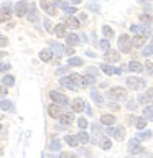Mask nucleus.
<instances>
[{
    "mask_svg": "<svg viewBox=\"0 0 153 158\" xmlns=\"http://www.w3.org/2000/svg\"><path fill=\"white\" fill-rule=\"evenodd\" d=\"M64 38H66V43L69 44V46H76V44H79V41H81L79 36H77V35H74V33H68Z\"/></svg>",
    "mask_w": 153,
    "mask_h": 158,
    "instance_id": "obj_15",
    "label": "nucleus"
},
{
    "mask_svg": "<svg viewBox=\"0 0 153 158\" xmlns=\"http://www.w3.org/2000/svg\"><path fill=\"white\" fill-rule=\"evenodd\" d=\"M101 69L107 74V76H110V74H114V69L115 68H112V66H109L107 63H104V64H101Z\"/></svg>",
    "mask_w": 153,
    "mask_h": 158,
    "instance_id": "obj_36",
    "label": "nucleus"
},
{
    "mask_svg": "<svg viewBox=\"0 0 153 158\" xmlns=\"http://www.w3.org/2000/svg\"><path fill=\"white\" fill-rule=\"evenodd\" d=\"M118 49H120L122 53H130V49H132V38L127 36V35H122V36L118 38Z\"/></svg>",
    "mask_w": 153,
    "mask_h": 158,
    "instance_id": "obj_3",
    "label": "nucleus"
},
{
    "mask_svg": "<svg viewBox=\"0 0 153 158\" xmlns=\"http://www.w3.org/2000/svg\"><path fill=\"white\" fill-rule=\"evenodd\" d=\"M64 12H66V13H76V8H74V7H69V5H68V7L64 8Z\"/></svg>",
    "mask_w": 153,
    "mask_h": 158,
    "instance_id": "obj_52",
    "label": "nucleus"
},
{
    "mask_svg": "<svg viewBox=\"0 0 153 158\" xmlns=\"http://www.w3.org/2000/svg\"><path fill=\"white\" fill-rule=\"evenodd\" d=\"M39 7H41L44 12H46L48 15H51V17H54V15H58V10H56V5H54L53 2H49V0H41L39 2Z\"/></svg>",
    "mask_w": 153,
    "mask_h": 158,
    "instance_id": "obj_5",
    "label": "nucleus"
},
{
    "mask_svg": "<svg viewBox=\"0 0 153 158\" xmlns=\"http://www.w3.org/2000/svg\"><path fill=\"white\" fill-rule=\"evenodd\" d=\"M147 94H148V97H150V101L153 102V87H150V89H148V91H147Z\"/></svg>",
    "mask_w": 153,
    "mask_h": 158,
    "instance_id": "obj_55",
    "label": "nucleus"
},
{
    "mask_svg": "<svg viewBox=\"0 0 153 158\" xmlns=\"http://www.w3.org/2000/svg\"><path fill=\"white\" fill-rule=\"evenodd\" d=\"M69 79H71L74 84H77V86H82V76H81V74L74 73V74H71V76H69Z\"/></svg>",
    "mask_w": 153,
    "mask_h": 158,
    "instance_id": "obj_29",
    "label": "nucleus"
},
{
    "mask_svg": "<svg viewBox=\"0 0 153 158\" xmlns=\"http://www.w3.org/2000/svg\"><path fill=\"white\" fill-rule=\"evenodd\" d=\"M91 97H92V101L97 104V106H102V102H104V97L101 96V94H99L97 91H92L91 92Z\"/></svg>",
    "mask_w": 153,
    "mask_h": 158,
    "instance_id": "obj_23",
    "label": "nucleus"
},
{
    "mask_svg": "<svg viewBox=\"0 0 153 158\" xmlns=\"http://www.w3.org/2000/svg\"><path fill=\"white\" fill-rule=\"evenodd\" d=\"M87 8H89V10H92V12H99V10H101V8H99V5H92V3H91V5H87Z\"/></svg>",
    "mask_w": 153,
    "mask_h": 158,
    "instance_id": "obj_51",
    "label": "nucleus"
},
{
    "mask_svg": "<svg viewBox=\"0 0 153 158\" xmlns=\"http://www.w3.org/2000/svg\"><path fill=\"white\" fill-rule=\"evenodd\" d=\"M0 153H2V150H0Z\"/></svg>",
    "mask_w": 153,
    "mask_h": 158,
    "instance_id": "obj_64",
    "label": "nucleus"
},
{
    "mask_svg": "<svg viewBox=\"0 0 153 158\" xmlns=\"http://www.w3.org/2000/svg\"><path fill=\"white\" fill-rule=\"evenodd\" d=\"M127 69H130L133 73H142L143 71V64H140L138 61H130L127 64Z\"/></svg>",
    "mask_w": 153,
    "mask_h": 158,
    "instance_id": "obj_18",
    "label": "nucleus"
},
{
    "mask_svg": "<svg viewBox=\"0 0 153 158\" xmlns=\"http://www.w3.org/2000/svg\"><path fill=\"white\" fill-rule=\"evenodd\" d=\"M27 13H28V3L25 2V0L15 3V15H17V17H25Z\"/></svg>",
    "mask_w": 153,
    "mask_h": 158,
    "instance_id": "obj_6",
    "label": "nucleus"
},
{
    "mask_svg": "<svg viewBox=\"0 0 153 158\" xmlns=\"http://www.w3.org/2000/svg\"><path fill=\"white\" fill-rule=\"evenodd\" d=\"M151 53H153V43H151V44H148V46L143 49V53H142V54H143V56H150Z\"/></svg>",
    "mask_w": 153,
    "mask_h": 158,
    "instance_id": "obj_44",
    "label": "nucleus"
},
{
    "mask_svg": "<svg viewBox=\"0 0 153 158\" xmlns=\"http://www.w3.org/2000/svg\"><path fill=\"white\" fill-rule=\"evenodd\" d=\"M145 69H147V73H148V74H153V63L147 61V63H145Z\"/></svg>",
    "mask_w": 153,
    "mask_h": 158,
    "instance_id": "obj_46",
    "label": "nucleus"
},
{
    "mask_svg": "<svg viewBox=\"0 0 153 158\" xmlns=\"http://www.w3.org/2000/svg\"><path fill=\"white\" fill-rule=\"evenodd\" d=\"M145 40H147L145 35H137V36L132 38V46L133 48H142L143 44H145Z\"/></svg>",
    "mask_w": 153,
    "mask_h": 158,
    "instance_id": "obj_12",
    "label": "nucleus"
},
{
    "mask_svg": "<svg viewBox=\"0 0 153 158\" xmlns=\"http://www.w3.org/2000/svg\"><path fill=\"white\" fill-rule=\"evenodd\" d=\"M71 2H72L74 5H79V3H81V2H82V0H71Z\"/></svg>",
    "mask_w": 153,
    "mask_h": 158,
    "instance_id": "obj_60",
    "label": "nucleus"
},
{
    "mask_svg": "<svg viewBox=\"0 0 153 158\" xmlns=\"http://www.w3.org/2000/svg\"><path fill=\"white\" fill-rule=\"evenodd\" d=\"M2 82H3V86L12 87L13 84H15V77H13V76H10V74H7V76H3V77H2Z\"/></svg>",
    "mask_w": 153,
    "mask_h": 158,
    "instance_id": "obj_25",
    "label": "nucleus"
},
{
    "mask_svg": "<svg viewBox=\"0 0 153 158\" xmlns=\"http://www.w3.org/2000/svg\"><path fill=\"white\" fill-rule=\"evenodd\" d=\"M132 31H133V33H138V35H143V33H147V30H145V27H138V25H132Z\"/></svg>",
    "mask_w": 153,
    "mask_h": 158,
    "instance_id": "obj_38",
    "label": "nucleus"
},
{
    "mask_svg": "<svg viewBox=\"0 0 153 158\" xmlns=\"http://www.w3.org/2000/svg\"><path fill=\"white\" fill-rule=\"evenodd\" d=\"M5 94H7V87H5V86H0V97H3Z\"/></svg>",
    "mask_w": 153,
    "mask_h": 158,
    "instance_id": "obj_53",
    "label": "nucleus"
},
{
    "mask_svg": "<svg viewBox=\"0 0 153 158\" xmlns=\"http://www.w3.org/2000/svg\"><path fill=\"white\" fill-rule=\"evenodd\" d=\"M143 117H145L147 120H153V107L147 106L145 109H143Z\"/></svg>",
    "mask_w": 153,
    "mask_h": 158,
    "instance_id": "obj_28",
    "label": "nucleus"
},
{
    "mask_svg": "<svg viewBox=\"0 0 153 158\" xmlns=\"http://www.w3.org/2000/svg\"><path fill=\"white\" fill-rule=\"evenodd\" d=\"M39 59L44 63H48V61H51L53 59V51H51V48H44L39 51Z\"/></svg>",
    "mask_w": 153,
    "mask_h": 158,
    "instance_id": "obj_11",
    "label": "nucleus"
},
{
    "mask_svg": "<svg viewBox=\"0 0 153 158\" xmlns=\"http://www.w3.org/2000/svg\"><path fill=\"white\" fill-rule=\"evenodd\" d=\"M101 123L112 127L114 123H115V117H114L112 114H104V115H101Z\"/></svg>",
    "mask_w": 153,
    "mask_h": 158,
    "instance_id": "obj_13",
    "label": "nucleus"
},
{
    "mask_svg": "<svg viewBox=\"0 0 153 158\" xmlns=\"http://www.w3.org/2000/svg\"><path fill=\"white\" fill-rule=\"evenodd\" d=\"M64 54H68V56H72V54H74V48H72V46H68L66 49H64Z\"/></svg>",
    "mask_w": 153,
    "mask_h": 158,
    "instance_id": "obj_49",
    "label": "nucleus"
},
{
    "mask_svg": "<svg viewBox=\"0 0 153 158\" xmlns=\"http://www.w3.org/2000/svg\"><path fill=\"white\" fill-rule=\"evenodd\" d=\"M138 102H140L142 106H150V104H151V101H150V97H148L147 92H143V94L138 96Z\"/></svg>",
    "mask_w": 153,
    "mask_h": 158,
    "instance_id": "obj_24",
    "label": "nucleus"
},
{
    "mask_svg": "<svg viewBox=\"0 0 153 158\" xmlns=\"http://www.w3.org/2000/svg\"><path fill=\"white\" fill-rule=\"evenodd\" d=\"M107 133L110 137H115L117 140H123V137H125L123 135V127H110L107 130Z\"/></svg>",
    "mask_w": 153,
    "mask_h": 158,
    "instance_id": "obj_7",
    "label": "nucleus"
},
{
    "mask_svg": "<svg viewBox=\"0 0 153 158\" xmlns=\"http://www.w3.org/2000/svg\"><path fill=\"white\" fill-rule=\"evenodd\" d=\"M0 130H2V125H0Z\"/></svg>",
    "mask_w": 153,
    "mask_h": 158,
    "instance_id": "obj_63",
    "label": "nucleus"
},
{
    "mask_svg": "<svg viewBox=\"0 0 153 158\" xmlns=\"http://www.w3.org/2000/svg\"><path fill=\"white\" fill-rule=\"evenodd\" d=\"M102 33H104V36H105L107 40L109 38H114V30L109 27V25H105V27H102Z\"/></svg>",
    "mask_w": 153,
    "mask_h": 158,
    "instance_id": "obj_34",
    "label": "nucleus"
},
{
    "mask_svg": "<svg viewBox=\"0 0 153 158\" xmlns=\"http://www.w3.org/2000/svg\"><path fill=\"white\" fill-rule=\"evenodd\" d=\"M77 140L81 142L82 145H87V143H89V135H87L86 132H79L77 133Z\"/></svg>",
    "mask_w": 153,
    "mask_h": 158,
    "instance_id": "obj_33",
    "label": "nucleus"
},
{
    "mask_svg": "<svg viewBox=\"0 0 153 158\" xmlns=\"http://www.w3.org/2000/svg\"><path fill=\"white\" fill-rule=\"evenodd\" d=\"M151 135L153 133L150 132V130H147V132H143V133H138V140H148V138H151Z\"/></svg>",
    "mask_w": 153,
    "mask_h": 158,
    "instance_id": "obj_39",
    "label": "nucleus"
},
{
    "mask_svg": "<svg viewBox=\"0 0 153 158\" xmlns=\"http://www.w3.org/2000/svg\"><path fill=\"white\" fill-rule=\"evenodd\" d=\"M92 130H94V133H101V132H99V123H94V125H92Z\"/></svg>",
    "mask_w": 153,
    "mask_h": 158,
    "instance_id": "obj_57",
    "label": "nucleus"
},
{
    "mask_svg": "<svg viewBox=\"0 0 153 158\" xmlns=\"http://www.w3.org/2000/svg\"><path fill=\"white\" fill-rule=\"evenodd\" d=\"M64 142H66L69 147H77L79 145L77 137H74V135H66V137H64Z\"/></svg>",
    "mask_w": 153,
    "mask_h": 158,
    "instance_id": "obj_22",
    "label": "nucleus"
},
{
    "mask_svg": "<svg viewBox=\"0 0 153 158\" xmlns=\"http://www.w3.org/2000/svg\"><path fill=\"white\" fill-rule=\"evenodd\" d=\"M10 69V64H7V63H0V73H7Z\"/></svg>",
    "mask_w": 153,
    "mask_h": 158,
    "instance_id": "obj_47",
    "label": "nucleus"
},
{
    "mask_svg": "<svg viewBox=\"0 0 153 158\" xmlns=\"http://www.w3.org/2000/svg\"><path fill=\"white\" fill-rule=\"evenodd\" d=\"M44 28H46L48 30V31H51V30H53V25H51V22H49V20L46 18V20H44Z\"/></svg>",
    "mask_w": 153,
    "mask_h": 158,
    "instance_id": "obj_50",
    "label": "nucleus"
},
{
    "mask_svg": "<svg viewBox=\"0 0 153 158\" xmlns=\"http://www.w3.org/2000/svg\"><path fill=\"white\" fill-rule=\"evenodd\" d=\"M96 82V77L94 76H82V86H92V84Z\"/></svg>",
    "mask_w": 153,
    "mask_h": 158,
    "instance_id": "obj_32",
    "label": "nucleus"
},
{
    "mask_svg": "<svg viewBox=\"0 0 153 158\" xmlns=\"http://www.w3.org/2000/svg\"><path fill=\"white\" fill-rule=\"evenodd\" d=\"M59 158H77V156L72 155V153H68V152H61L59 153Z\"/></svg>",
    "mask_w": 153,
    "mask_h": 158,
    "instance_id": "obj_45",
    "label": "nucleus"
},
{
    "mask_svg": "<svg viewBox=\"0 0 153 158\" xmlns=\"http://www.w3.org/2000/svg\"><path fill=\"white\" fill-rule=\"evenodd\" d=\"M64 25H66L68 28H72V30H77L81 25H79V20L76 17H68L66 22H64Z\"/></svg>",
    "mask_w": 153,
    "mask_h": 158,
    "instance_id": "obj_14",
    "label": "nucleus"
},
{
    "mask_svg": "<svg viewBox=\"0 0 153 158\" xmlns=\"http://www.w3.org/2000/svg\"><path fill=\"white\" fill-rule=\"evenodd\" d=\"M28 20L30 22H36V18H38V15H36V8H35V5H31L30 7V10H28Z\"/></svg>",
    "mask_w": 153,
    "mask_h": 158,
    "instance_id": "obj_27",
    "label": "nucleus"
},
{
    "mask_svg": "<svg viewBox=\"0 0 153 158\" xmlns=\"http://www.w3.org/2000/svg\"><path fill=\"white\" fill-rule=\"evenodd\" d=\"M68 71V68H63V69H58V74H63V73H66Z\"/></svg>",
    "mask_w": 153,
    "mask_h": 158,
    "instance_id": "obj_59",
    "label": "nucleus"
},
{
    "mask_svg": "<svg viewBox=\"0 0 153 158\" xmlns=\"http://www.w3.org/2000/svg\"><path fill=\"white\" fill-rule=\"evenodd\" d=\"M135 127L138 128V130H140V128H145L147 127V118L143 117V118H138V120L135 122Z\"/></svg>",
    "mask_w": 153,
    "mask_h": 158,
    "instance_id": "obj_40",
    "label": "nucleus"
},
{
    "mask_svg": "<svg viewBox=\"0 0 153 158\" xmlns=\"http://www.w3.org/2000/svg\"><path fill=\"white\" fill-rule=\"evenodd\" d=\"M99 46H101V49L102 51H109V49H110V43H109V40H102L101 43H99Z\"/></svg>",
    "mask_w": 153,
    "mask_h": 158,
    "instance_id": "obj_37",
    "label": "nucleus"
},
{
    "mask_svg": "<svg viewBox=\"0 0 153 158\" xmlns=\"http://www.w3.org/2000/svg\"><path fill=\"white\" fill-rule=\"evenodd\" d=\"M109 107H110L112 110H117V109H118V106H117V104H114V102H110V104H109Z\"/></svg>",
    "mask_w": 153,
    "mask_h": 158,
    "instance_id": "obj_58",
    "label": "nucleus"
},
{
    "mask_svg": "<svg viewBox=\"0 0 153 158\" xmlns=\"http://www.w3.org/2000/svg\"><path fill=\"white\" fill-rule=\"evenodd\" d=\"M64 49H66V48H64L63 44H59V43H56V41L51 43V51L56 53V54H59V56H61V54L64 53Z\"/></svg>",
    "mask_w": 153,
    "mask_h": 158,
    "instance_id": "obj_21",
    "label": "nucleus"
},
{
    "mask_svg": "<svg viewBox=\"0 0 153 158\" xmlns=\"http://www.w3.org/2000/svg\"><path fill=\"white\" fill-rule=\"evenodd\" d=\"M128 150H130V153H133V155L140 153L143 150V148L140 147V140H138V138H132V140L128 142Z\"/></svg>",
    "mask_w": 153,
    "mask_h": 158,
    "instance_id": "obj_8",
    "label": "nucleus"
},
{
    "mask_svg": "<svg viewBox=\"0 0 153 158\" xmlns=\"http://www.w3.org/2000/svg\"><path fill=\"white\" fill-rule=\"evenodd\" d=\"M68 63H69V66H84V61L77 56H71Z\"/></svg>",
    "mask_w": 153,
    "mask_h": 158,
    "instance_id": "obj_26",
    "label": "nucleus"
},
{
    "mask_svg": "<svg viewBox=\"0 0 153 158\" xmlns=\"http://www.w3.org/2000/svg\"><path fill=\"white\" fill-rule=\"evenodd\" d=\"M59 82H61L63 86H66L68 89H72V91H74V89H77V84H74V82L71 81V79H69V76L61 77V79H59Z\"/></svg>",
    "mask_w": 153,
    "mask_h": 158,
    "instance_id": "obj_19",
    "label": "nucleus"
},
{
    "mask_svg": "<svg viewBox=\"0 0 153 158\" xmlns=\"http://www.w3.org/2000/svg\"><path fill=\"white\" fill-rule=\"evenodd\" d=\"M48 114L53 118H59L61 117V106H58V104H49L48 106Z\"/></svg>",
    "mask_w": 153,
    "mask_h": 158,
    "instance_id": "obj_9",
    "label": "nucleus"
},
{
    "mask_svg": "<svg viewBox=\"0 0 153 158\" xmlns=\"http://www.w3.org/2000/svg\"><path fill=\"white\" fill-rule=\"evenodd\" d=\"M140 22L145 23V25H150L153 22V18H151V15H148V13H142L140 15Z\"/></svg>",
    "mask_w": 153,
    "mask_h": 158,
    "instance_id": "obj_35",
    "label": "nucleus"
},
{
    "mask_svg": "<svg viewBox=\"0 0 153 158\" xmlns=\"http://www.w3.org/2000/svg\"><path fill=\"white\" fill-rule=\"evenodd\" d=\"M2 56H5V53H3V51H0V58H2Z\"/></svg>",
    "mask_w": 153,
    "mask_h": 158,
    "instance_id": "obj_61",
    "label": "nucleus"
},
{
    "mask_svg": "<svg viewBox=\"0 0 153 158\" xmlns=\"http://www.w3.org/2000/svg\"><path fill=\"white\" fill-rule=\"evenodd\" d=\"M87 71H89V74H91V76H96V74H97V69H96V68H89Z\"/></svg>",
    "mask_w": 153,
    "mask_h": 158,
    "instance_id": "obj_54",
    "label": "nucleus"
},
{
    "mask_svg": "<svg viewBox=\"0 0 153 158\" xmlns=\"http://www.w3.org/2000/svg\"><path fill=\"white\" fill-rule=\"evenodd\" d=\"M125 81H127V86L130 87V89H133V91H140V89L145 87V81H143V79H140V77L128 76Z\"/></svg>",
    "mask_w": 153,
    "mask_h": 158,
    "instance_id": "obj_2",
    "label": "nucleus"
},
{
    "mask_svg": "<svg viewBox=\"0 0 153 158\" xmlns=\"http://www.w3.org/2000/svg\"><path fill=\"white\" fill-rule=\"evenodd\" d=\"M59 120H61V123H64V125H69V123H72V115L71 114H61V117H59Z\"/></svg>",
    "mask_w": 153,
    "mask_h": 158,
    "instance_id": "obj_31",
    "label": "nucleus"
},
{
    "mask_svg": "<svg viewBox=\"0 0 153 158\" xmlns=\"http://www.w3.org/2000/svg\"><path fill=\"white\" fill-rule=\"evenodd\" d=\"M2 118H3V115H2V114H0V120H2Z\"/></svg>",
    "mask_w": 153,
    "mask_h": 158,
    "instance_id": "obj_62",
    "label": "nucleus"
},
{
    "mask_svg": "<svg viewBox=\"0 0 153 158\" xmlns=\"http://www.w3.org/2000/svg\"><path fill=\"white\" fill-rule=\"evenodd\" d=\"M7 44H8V40L5 38V36H2V35H0V48L7 46Z\"/></svg>",
    "mask_w": 153,
    "mask_h": 158,
    "instance_id": "obj_48",
    "label": "nucleus"
},
{
    "mask_svg": "<svg viewBox=\"0 0 153 158\" xmlns=\"http://www.w3.org/2000/svg\"><path fill=\"white\" fill-rule=\"evenodd\" d=\"M127 107H128V109H132V110H133V109H137V104L130 101V102H128V106H127Z\"/></svg>",
    "mask_w": 153,
    "mask_h": 158,
    "instance_id": "obj_56",
    "label": "nucleus"
},
{
    "mask_svg": "<svg viewBox=\"0 0 153 158\" xmlns=\"http://www.w3.org/2000/svg\"><path fill=\"white\" fill-rule=\"evenodd\" d=\"M101 147L104 148V150H109V148L112 147V142L109 140V138H102V142H101Z\"/></svg>",
    "mask_w": 153,
    "mask_h": 158,
    "instance_id": "obj_41",
    "label": "nucleus"
},
{
    "mask_svg": "<svg viewBox=\"0 0 153 158\" xmlns=\"http://www.w3.org/2000/svg\"><path fill=\"white\" fill-rule=\"evenodd\" d=\"M107 96L110 99H115V101H125L128 92H127V89H123L120 86H115V87H112L110 91L107 92Z\"/></svg>",
    "mask_w": 153,
    "mask_h": 158,
    "instance_id": "obj_1",
    "label": "nucleus"
},
{
    "mask_svg": "<svg viewBox=\"0 0 153 158\" xmlns=\"http://www.w3.org/2000/svg\"><path fill=\"white\" fill-rule=\"evenodd\" d=\"M12 18V13H10V8L7 5H3L2 8H0V23H5L8 22V20Z\"/></svg>",
    "mask_w": 153,
    "mask_h": 158,
    "instance_id": "obj_10",
    "label": "nucleus"
},
{
    "mask_svg": "<svg viewBox=\"0 0 153 158\" xmlns=\"http://www.w3.org/2000/svg\"><path fill=\"white\" fill-rule=\"evenodd\" d=\"M104 58H105V61H110V63H117L118 59H120V54L118 53H115V51H110V49H109V51L104 54Z\"/></svg>",
    "mask_w": 153,
    "mask_h": 158,
    "instance_id": "obj_17",
    "label": "nucleus"
},
{
    "mask_svg": "<svg viewBox=\"0 0 153 158\" xmlns=\"http://www.w3.org/2000/svg\"><path fill=\"white\" fill-rule=\"evenodd\" d=\"M77 125H79V128H82V130H84V128L87 127V118L79 117V118H77Z\"/></svg>",
    "mask_w": 153,
    "mask_h": 158,
    "instance_id": "obj_42",
    "label": "nucleus"
},
{
    "mask_svg": "<svg viewBox=\"0 0 153 158\" xmlns=\"http://www.w3.org/2000/svg\"><path fill=\"white\" fill-rule=\"evenodd\" d=\"M66 25H63V23H58L56 25V28H54V35H56V36H66Z\"/></svg>",
    "mask_w": 153,
    "mask_h": 158,
    "instance_id": "obj_20",
    "label": "nucleus"
},
{
    "mask_svg": "<svg viewBox=\"0 0 153 158\" xmlns=\"http://www.w3.org/2000/svg\"><path fill=\"white\" fill-rule=\"evenodd\" d=\"M71 107H72V110H74V112H82V110H84V101H82L81 97L74 99L72 104H71Z\"/></svg>",
    "mask_w": 153,
    "mask_h": 158,
    "instance_id": "obj_16",
    "label": "nucleus"
},
{
    "mask_svg": "<svg viewBox=\"0 0 153 158\" xmlns=\"http://www.w3.org/2000/svg\"><path fill=\"white\" fill-rule=\"evenodd\" d=\"M0 109H2V110H13V104L3 99V101H0Z\"/></svg>",
    "mask_w": 153,
    "mask_h": 158,
    "instance_id": "obj_30",
    "label": "nucleus"
},
{
    "mask_svg": "<svg viewBox=\"0 0 153 158\" xmlns=\"http://www.w3.org/2000/svg\"><path fill=\"white\" fill-rule=\"evenodd\" d=\"M49 97H51L53 101L56 102L58 106H61V107H66V106H68V102H69V101H68V97L64 96V94L56 92V91H51V92H49Z\"/></svg>",
    "mask_w": 153,
    "mask_h": 158,
    "instance_id": "obj_4",
    "label": "nucleus"
},
{
    "mask_svg": "<svg viewBox=\"0 0 153 158\" xmlns=\"http://www.w3.org/2000/svg\"><path fill=\"white\" fill-rule=\"evenodd\" d=\"M61 148V143H59V140H53L51 143H49V150H59Z\"/></svg>",
    "mask_w": 153,
    "mask_h": 158,
    "instance_id": "obj_43",
    "label": "nucleus"
}]
</instances>
